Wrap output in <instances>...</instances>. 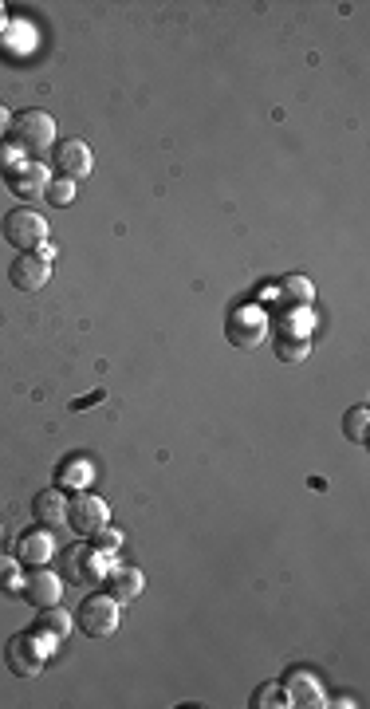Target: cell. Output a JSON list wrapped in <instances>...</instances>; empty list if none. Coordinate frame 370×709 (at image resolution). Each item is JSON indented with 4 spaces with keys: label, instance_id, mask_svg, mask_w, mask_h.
<instances>
[{
    "label": "cell",
    "instance_id": "cell-1",
    "mask_svg": "<svg viewBox=\"0 0 370 709\" xmlns=\"http://www.w3.org/2000/svg\"><path fill=\"white\" fill-rule=\"evenodd\" d=\"M12 142L24 150V158L40 162L48 150H56V123L48 111H20L12 115Z\"/></svg>",
    "mask_w": 370,
    "mask_h": 709
},
{
    "label": "cell",
    "instance_id": "cell-2",
    "mask_svg": "<svg viewBox=\"0 0 370 709\" xmlns=\"http://www.w3.org/2000/svg\"><path fill=\"white\" fill-rule=\"evenodd\" d=\"M0 229H4V241L12 249H20V253H36L40 245H48V221L32 205L8 209L4 221H0Z\"/></svg>",
    "mask_w": 370,
    "mask_h": 709
},
{
    "label": "cell",
    "instance_id": "cell-3",
    "mask_svg": "<svg viewBox=\"0 0 370 709\" xmlns=\"http://www.w3.org/2000/svg\"><path fill=\"white\" fill-rule=\"evenodd\" d=\"M119 619H123V611H119L115 595H87L83 607L75 611V623L87 639H111L119 631Z\"/></svg>",
    "mask_w": 370,
    "mask_h": 709
},
{
    "label": "cell",
    "instance_id": "cell-4",
    "mask_svg": "<svg viewBox=\"0 0 370 709\" xmlns=\"http://www.w3.org/2000/svg\"><path fill=\"white\" fill-rule=\"evenodd\" d=\"M44 658H48V646L36 631H24V635H12L4 646V662L16 678H36L44 670Z\"/></svg>",
    "mask_w": 370,
    "mask_h": 709
},
{
    "label": "cell",
    "instance_id": "cell-5",
    "mask_svg": "<svg viewBox=\"0 0 370 709\" xmlns=\"http://www.w3.org/2000/svg\"><path fill=\"white\" fill-rule=\"evenodd\" d=\"M103 552L95 544H67L63 548V580L75 587H87L91 580H103Z\"/></svg>",
    "mask_w": 370,
    "mask_h": 709
},
{
    "label": "cell",
    "instance_id": "cell-6",
    "mask_svg": "<svg viewBox=\"0 0 370 709\" xmlns=\"http://www.w3.org/2000/svg\"><path fill=\"white\" fill-rule=\"evenodd\" d=\"M67 524H71L75 536L91 540L99 528L111 524V509H107V501H99L95 493H79V497L67 501Z\"/></svg>",
    "mask_w": 370,
    "mask_h": 709
},
{
    "label": "cell",
    "instance_id": "cell-7",
    "mask_svg": "<svg viewBox=\"0 0 370 709\" xmlns=\"http://www.w3.org/2000/svg\"><path fill=\"white\" fill-rule=\"evenodd\" d=\"M52 162H56L60 178H67V182H79V178H87L95 170V154H91V146L83 138H63L60 146L52 150Z\"/></svg>",
    "mask_w": 370,
    "mask_h": 709
},
{
    "label": "cell",
    "instance_id": "cell-8",
    "mask_svg": "<svg viewBox=\"0 0 370 709\" xmlns=\"http://www.w3.org/2000/svg\"><path fill=\"white\" fill-rule=\"evenodd\" d=\"M24 595H28V603L36 607V611H48V607H60L63 599V576H56L48 564L44 568H32L28 576H24Z\"/></svg>",
    "mask_w": 370,
    "mask_h": 709
},
{
    "label": "cell",
    "instance_id": "cell-9",
    "mask_svg": "<svg viewBox=\"0 0 370 709\" xmlns=\"http://www.w3.org/2000/svg\"><path fill=\"white\" fill-rule=\"evenodd\" d=\"M225 335H229V343H233L237 351H256V347L264 343V335H268V323H264V316H260L256 308H241V312L229 316Z\"/></svg>",
    "mask_w": 370,
    "mask_h": 709
},
{
    "label": "cell",
    "instance_id": "cell-10",
    "mask_svg": "<svg viewBox=\"0 0 370 709\" xmlns=\"http://www.w3.org/2000/svg\"><path fill=\"white\" fill-rule=\"evenodd\" d=\"M8 280H12L16 292H44L48 280H52V264L36 257V253H20L8 268Z\"/></svg>",
    "mask_w": 370,
    "mask_h": 709
},
{
    "label": "cell",
    "instance_id": "cell-11",
    "mask_svg": "<svg viewBox=\"0 0 370 709\" xmlns=\"http://www.w3.org/2000/svg\"><path fill=\"white\" fill-rule=\"evenodd\" d=\"M4 182H8V190L16 197H44V190H48V166L44 162H32V158H24L12 174H4Z\"/></svg>",
    "mask_w": 370,
    "mask_h": 709
},
{
    "label": "cell",
    "instance_id": "cell-12",
    "mask_svg": "<svg viewBox=\"0 0 370 709\" xmlns=\"http://www.w3.org/2000/svg\"><path fill=\"white\" fill-rule=\"evenodd\" d=\"M52 556H56V540H52V532L44 524L32 528V532H24L20 544H16V560H24L28 568H44Z\"/></svg>",
    "mask_w": 370,
    "mask_h": 709
},
{
    "label": "cell",
    "instance_id": "cell-13",
    "mask_svg": "<svg viewBox=\"0 0 370 709\" xmlns=\"http://www.w3.org/2000/svg\"><path fill=\"white\" fill-rule=\"evenodd\" d=\"M280 686H284V694H288L292 706H327V702H323V690H319V678H315L311 670H292Z\"/></svg>",
    "mask_w": 370,
    "mask_h": 709
},
{
    "label": "cell",
    "instance_id": "cell-14",
    "mask_svg": "<svg viewBox=\"0 0 370 709\" xmlns=\"http://www.w3.org/2000/svg\"><path fill=\"white\" fill-rule=\"evenodd\" d=\"M103 583H107V595H115L119 603H130V599L142 595L146 576H142L134 564H126V568H107V572H103Z\"/></svg>",
    "mask_w": 370,
    "mask_h": 709
},
{
    "label": "cell",
    "instance_id": "cell-15",
    "mask_svg": "<svg viewBox=\"0 0 370 709\" xmlns=\"http://www.w3.org/2000/svg\"><path fill=\"white\" fill-rule=\"evenodd\" d=\"M32 516L44 524V528H56L67 520V497H63V489H44V493H36L32 497Z\"/></svg>",
    "mask_w": 370,
    "mask_h": 709
},
{
    "label": "cell",
    "instance_id": "cell-16",
    "mask_svg": "<svg viewBox=\"0 0 370 709\" xmlns=\"http://www.w3.org/2000/svg\"><path fill=\"white\" fill-rule=\"evenodd\" d=\"M91 465L83 461V457H67L60 469H56V481H60V489H87L91 485Z\"/></svg>",
    "mask_w": 370,
    "mask_h": 709
},
{
    "label": "cell",
    "instance_id": "cell-17",
    "mask_svg": "<svg viewBox=\"0 0 370 709\" xmlns=\"http://www.w3.org/2000/svg\"><path fill=\"white\" fill-rule=\"evenodd\" d=\"M67 631H71V619L63 615L60 607H48V611H40V623H36V635L44 639V646L56 643V639H67Z\"/></svg>",
    "mask_w": 370,
    "mask_h": 709
},
{
    "label": "cell",
    "instance_id": "cell-18",
    "mask_svg": "<svg viewBox=\"0 0 370 709\" xmlns=\"http://www.w3.org/2000/svg\"><path fill=\"white\" fill-rule=\"evenodd\" d=\"M367 430H370V410L367 406H351L347 418H343V434H347V442L367 446Z\"/></svg>",
    "mask_w": 370,
    "mask_h": 709
},
{
    "label": "cell",
    "instance_id": "cell-19",
    "mask_svg": "<svg viewBox=\"0 0 370 709\" xmlns=\"http://www.w3.org/2000/svg\"><path fill=\"white\" fill-rule=\"evenodd\" d=\"M308 335H280V343H276V359L280 363H304L308 359Z\"/></svg>",
    "mask_w": 370,
    "mask_h": 709
},
{
    "label": "cell",
    "instance_id": "cell-20",
    "mask_svg": "<svg viewBox=\"0 0 370 709\" xmlns=\"http://www.w3.org/2000/svg\"><path fill=\"white\" fill-rule=\"evenodd\" d=\"M284 300L288 304H296V308H308L311 300H315V288H311V280H304V276H284Z\"/></svg>",
    "mask_w": 370,
    "mask_h": 709
},
{
    "label": "cell",
    "instance_id": "cell-21",
    "mask_svg": "<svg viewBox=\"0 0 370 709\" xmlns=\"http://www.w3.org/2000/svg\"><path fill=\"white\" fill-rule=\"evenodd\" d=\"M252 706L256 709H276V706H292V702H288V694H284V686H280V682H264V686L252 694Z\"/></svg>",
    "mask_w": 370,
    "mask_h": 709
},
{
    "label": "cell",
    "instance_id": "cell-22",
    "mask_svg": "<svg viewBox=\"0 0 370 709\" xmlns=\"http://www.w3.org/2000/svg\"><path fill=\"white\" fill-rule=\"evenodd\" d=\"M44 197H48V201H52V205H71V201H75V182H67V178H52V182H48V190H44Z\"/></svg>",
    "mask_w": 370,
    "mask_h": 709
},
{
    "label": "cell",
    "instance_id": "cell-23",
    "mask_svg": "<svg viewBox=\"0 0 370 709\" xmlns=\"http://www.w3.org/2000/svg\"><path fill=\"white\" fill-rule=\"evenodd\" d=\"M20 560L16 556H0V591H16L20 587Z\"/></svg>",
    "mask_w": 370,
    "mask_h": 709
},
{
    "label": "cell",
    "instance_id": "cell-24",
    "mask_svg": "<svg viewBox=\"0 0 370 709\" xmlns=\"http://www.w3.org/2000/svg\"><path fill=\"white\" fill-rule=\"evenodd\" d=\"M119 544H123V532H119V528H111V524H107V528H99V532H95V548H99L103 556H115V552H119Z\"/></svg>",
    "mask_w": 370,
    "mask_h": 709
},
{
    "label": "cell",
    "instance_id": "cell-25",
    "mask_svg": "<svg viewBox=\"0 0 370 709\" xmlns=\"http://www.w3.org/2000/svg\"><path fill=\"white\" fill-rule=\"evenodd\" d=\"M24 162V150L16 142H0V174H12Z\"/></svg>",
    "mask_w": 370,
    "mask_h": 709
},
{
    "label": "cell",
    "instance_id": "cell-26",
    "mask_svg": "<svg viewBox=\"0 0 370 709\" xmlns=\"http://www.w3.org/2000/svg\"><path fill=\"white\" fill-rule=\"evenodd\" d=\"M12 130V115H8V107L0 103V142H4V134Z\"/></svg>",
    "mask_w": 370,
    "mask_h": 709
},
{
    "label": "cell",
    "instance_id": "cell-27",
    "mask_svg": "<svg viewBox=\"0 0 370 709\" xmlns=\"http://www.w3.org/2000/svg\"><path fill=\"white\" fill-rule=\"evenodd\" d=\"M91 402H103V390H95V394H87V398H79V402H75V410H79V406H91Z\"/></svg>",
    "mask_w": 370,
    "mask_h": 709
},
{
    "label": "cell",
    "instance_id": "cell-28",
    "mask_svg": "<svg viewBox=\"0 0 370 709\" xmlns=\"http://www.w3.org/2000/svg\"><path fill=\"white\" fill-rule=\"evenodd\" d=\"M0 28H4V4H0Z\"/></svg>",
    "mask_w": 370,
    "mask_h": 709
}]
</instances>
